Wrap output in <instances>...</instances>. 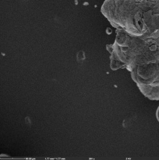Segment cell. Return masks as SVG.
<instances>
[{
  "label": "cell",
  "mask_w": 159,
  "mask_h": 160,
  "mask_svg": "<svg viewBox=\"0 0 159 160\" xmlns=\"http://www.w3.org/2000/svg\"><path fill=\"white\" fill-rule=\"evenodd\" d=\"M116 41L107 46L111 54L113 71L125 68L132 72L136 67L159 62V46L152 38L137 36L117 29Z\"/></svg>",
  "instance_id": "6da1fadb"
},
{
  "label": "cell",
  "mask_w": 159,
  "mask_h": 160,
  "mask_svg": "<svg viewBox=\"0 0 159 160\" xmlns=\"http://www.w3.org/2000/svg\"><path fill=\"white\" fill-rule=\"evenodd\" d=\"M150 10L159 13V0H105L101 8L112 26L137 36L147 32L144 14Z\"/></svg>",
  "instance_id": "7a4b0ae2"
},
{
  "label": "cell",
  "mask_w": 159,
  "mask_h": 160,
  "mask_svg": "<svg viewBox=\"0 0 159 160\" xmlns=\"http://www.w3.org/2000/svg\"><path fill=\"white\" fill-rule=\"evenodd\" d=\"M131 76L136 83L159 82V62L137 66L131 72Z\"/></svg>",
  "instance_id": "3957f363"
},
{
  "label": "cell",
  "mask_w": 159,
  "mask_h": 160,
  "mask_svg": "<svg viewBox=\"0 0 159 160\" xmlns=\"http://www.w3.org/2000/svg\"><path fill=\"white\" fill-rule=\"evenodd\" d=\"M141 93L152 101H159V82L136 83Z\"/></svg>",
  "instance_id": "277c9868"
},
{
  "label": "cell",
  "mask_w": 159,
  "mask_h": 160,
  "mask_svg": "<svg viewBox=\"0 0 159 160\" xmlns=\"http://www.w3.org/2000/svg\"><path fill=\"white\" fill-rule=\"evenodd\" d=\"M155 115H156V119H157L158 122H159V106L157 108V109H156V114Z\"/></svg>",
  "instance_id": "5b68a950"
},
{
  "label": "cell",
  "mask_w": 159,
  "mask_h": 160,
  "mask_svg": "<svg viewBox=\"0 0 159 160\" xmlns=\"http://www.w3.org/2000/svg\"><path fill=\"white\" fill-rule=\"evenodd\" d=\"M155 40L156 41L157 43L158 44V45H159V36L156 39H155Z\"/></svg>",
  "instance_id": "8992f818"
}]
</instances>
